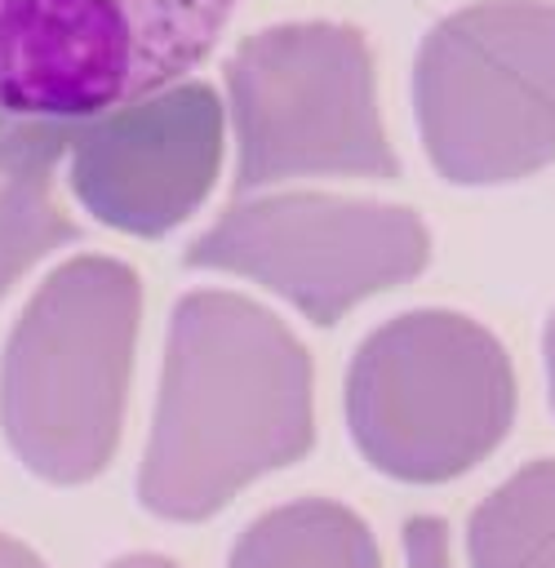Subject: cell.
Here are the masks:
<instances>
[{
	"label": "cell",
	"instance_id": "5b68a950",
	"mask_svg": "<svg viewBox=\"0 0 555 568\" xmlns=\"http://www.w3.org/2000/svg\"><path fill=\"white\" fill-rule=\"evenodd\" d=\"M226 98L240 195L284 178L400 173L360 27L280 22L244 36L226 62Z\"/></svg>",
	"mask_w": 555,
	"mask_h": 568
},
{
	"label": "cell",
	"instance_id": "3957f363",
	"mask_svg": "<svg viewBox=\"0 0 555 568\" xmlns=\"http://www.w3.org/2000/svg\"><path fill=\"white\" fill-rule=\"evenodd\" d=\"M506 346L462 311L377 324L346 368V430L360 457L404 484H444L484 462L515 422Z\"/></svg>",
	"mask_w": 555,
	"mask_h": 568
},
{
	"label": "cell",
	"instance_id": "7a4b0ae2",
	"mask_svg": "<svg viewBox=\"0 0 555 568\" xmlns=\"http://www.w3.org/2000/svg\"><path fill=\"white\" fill-rule=\"evenodd\" d=\"M142 320L129 262L80 253L40 280L0 355V430L49 484H84L115 457Z\"/></svg>",
	"mask_w": 555,
	"mask_h": 568
},
{
	"label": "cell",
	"instance_id": "ba28073f",
	"mask_svg": "<svg viewBox=\"0 0 555 568\" xmlns=\"http://www.w3.org/2000/svg\"><path fill=\"white\" fill-rule=\"evenodd\" d=\"M222 102L204 80H178L138 102L71 124L67 178L93 222L124 235H169L218 182Z\"/></svg>",
	"mask_w": 555,
	"mask_h": 568
},
{
	"label": "cell",
	"instance_id": "30bf717a",
	"mask_svg": "<svg viewBox=\"0 0 555 568\" xmlns=\"http://www.w3.org/2000/svg\"><path fill=\"white\" fill-rule=\"evenodd\" d=\"M226 568H382L373 528L342 501L297 497L258 515Z\"/></svg>",
	"mask_w": 555,
	"mask_h": 568
},
{
	"label": "cell",
	"instance_id": "6da1fadb",
	"mask_svg": "<svg viewBox=\"0 0 555 568\" xmlns=\"http://www.w3.org/2000/svg\"><path fill=\"white\" fill-rule=\"evenodd\" d=\"M311 390V355L280 315L226 288L182 293L138 466L142 510L195 524L253 479L306 457Z\"/></svg>",
	"mask_w": 555,
	"mask_h": 568
},
{
	"label": "cell",
	"instance_id": "4fadbf2b",
	"mask_svg": "<svg viewBox=\"0 0 555 568\" xmlns=\"http://www.w3.org/2000/svg\"><path fill=\"white\" fill-rule=\"evenodd\" d=\"M0 568H49V564H44L27 541L0 532Z\"/></svg>",
	"mask_w": 555,
	"mask_h": 568
},
{
	"label": "cell",
	"instance_id": "7c38bea8",
	"mask_svg": "<svg viewBox=\"0 0 555 568\" xmlns=\"http://www.w3.org/2000/svg\"><path fill=\"white\" fill-rule=\"evenodd\" d=\"M404 564L408 568H453L448 524L440 515H413L404 524Z\"/></svg>",
	"mask_w": 555,
	"mask_h": 568
},
{
	"label": "cell",
	"instance_id": "5bb4252c",
	"mask_svg": "<svg viewBox=\"0 0 555 568\" xmlns=\"http://www.w3.org/2000/svg\"><path fill=\"white\" fill-rule=\"evenodd\" d=\"M107 568H178L169 555H155V550H133V555H120L111 559Z\"/></svg>",
	"mask_w": 555,
	"mask_h": 568
},
{
	"label": "cell",
	"instance_id": "277c9868",
	"mask_svg": "<svg viewBox=\"0 0 555 568\" xmlns=\"http://www.w3.org/2000/svg\"><path fill=\"white\" fill-rule=\"evenodd\" d=\"M413 115L444 182L497 186L555 160V4L475 0L417 44Z\"/></svg>",
	"mask_w": 555,
	"mask_h": 568
},
{
	"label": "cell",
	"instance_id": "9a60e30c",
	"mask_svg": "<svg viewBox=\"0 0 555 568\" xmlns=\"http://www.w3.org/2000/svg\"><path fill=\"white\" fill-rule=\"evenodd\" d=\"M542 355H546V382H551V408H555V315L546 320V333H542Z\"/></svg>",
	"mask_w": 555,
	"mask_h": 568
},
{
	"label": "cell",
	"instance_id": "8fae6325",
	"mask_svg": "<svg viewBox=\"0 0 555 568\" xmlns=\"http://www.w3.org/2000/svg\"><path fill=\"white\" fill-rule=\"evenodd\" d=\"M471 568H555V462L502 479L466 524Z\"/></svg>",
	"mask_w": 555,
	"mask_h": 568
},
{
	"label": "cell",
	"instance_id": "8992f818",
	"mask_svg": "<svg viewBox=\"0 0 555 568\" xmlns=\"http://www.w3.org/2000/svg\"><path fill=\"white\" fill-rule=\"evenodd\" d=\"M240 0H0V111L89 120L178 84Z\"/></svg>",
	"mask_w": 555,
	"mask_h": 568
},
{
	"label": "cell",
	"instance_id": "52a82bcc",
	"mask_svg": "<svg viewBox=\"0 0 555 568\" xmlns=\"http://www.w3.org/2000/svg\"><path fill=\"white\" fill-rule=\"evenodd\" d=\"M195 271L258 280L311 324H333L431 262V231L404 204L284 191L231 204L182 253Z\"/></svg>",
	"mask_w": 555,
	"mask_h": 568
},
{
	"label": "cell",
	"instance_id": "2e32d148",
	"mask_svg": "<svg viewBox=\"0 0 555 568\" xmlns=\"http://www.w3.org/2000/svg\"><path fill=\"white\" fill-rule=\"evenodd\" d=\"M9 120H13V115H9V111H0V133H4V124H9Z\"/></svg>",
	"mask_w": 555,
	"mask_h": 568
},
{
	"label": "cell",
	"instance_id": "9c48e42d",
	"mask_svg": "<svg viewBox=\"0 0 555 568\" xmlns=\"http://www.w3.org/2000/svg\"><path fill=\"white\" fill-rule=\"evenodd\" d=\"M75 120L13 115L0 133V297L80 226L53 200V169L67 160Z\"/></svg>",
	"mask_w": 555,
	"mask_h": 568
}]
</instances>
